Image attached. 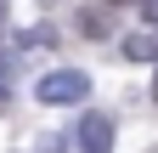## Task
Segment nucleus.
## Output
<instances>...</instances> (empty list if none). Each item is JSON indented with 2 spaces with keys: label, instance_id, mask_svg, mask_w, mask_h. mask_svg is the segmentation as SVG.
Wrapping results in <instances>:
<instances>
[{
  "label": "nucleus",
  "instance_id": "1",
  "mask_svg": "<svg viewBox=\"0 0 158 153\" xmlns=\"http://www.w3.org/2000/svg\"><path fill=\"white\" fill-rule=\"evenodd\" d=\"M34 97L45 102V108H56V102H85V97H90V74H79V68H56V74H45V80L34 85Z\"/></svg>",
  "mask_w": 158,
  "mask_h": 153
},
{
  "label": "nucleus",
  "instance_id": "2",
  "mask_svg": "<svg viewBox=\"0 0 158 153\" xmlns=\"http://www.w3.org/2000/svg\"><path fill=\"white\" fill-rule=\"evenodd\" d=\"M79 147L85 153H113V119L107 113H85L79 119Z\"/></svg>",
  "mask_w": 158,
  "mask_h": 153
},
{
  "label": "nucleus",
  "instance_id": "3",
  "mask_svg": "<svg viewBox=\"0 0 158 153\" xmlns=\"http://www.w3.org/2000/svg\"><path fill=\"white\" fill-rule=\"evenodd\" d=\"M124 57H130V63H152V57H158V40H152V34H130V40H124Z\"/></svg>",
  "mask_w": 158,
  "mask_h": 153
},
{
  "label": "nucleus",
  "instance_id": "4",
  "mask_svg": "<svg viewBox=\"0 0 158 153\" xmlns=\"http://www.w3.org/2000/svg\"><path fill=\"white\" fill-rule=\"evenodd\" d=\"M79 28H85L90 40H107V17H102V11H85V17H79Z\"/></svg>",
  "mask_w": 158,
  "mask_h": 153
},
{
  "label": "nucleus",
  "instance_id": "5",
  "mask_svg": "<svg viewBox=\"0 0 158 153\" xmlns=\"http://www.w3.org/2000/svg\"><path fill=\"white\" fill-rule=\"evenodd\" d=\"M141 11H147V23L158 28V0H147V6H141Z\"/></svg>",
  "mask_w": 158,
  "mask_h": 153
},
{
  "label": "nucleus",
  "instance_id": "6",
  "mask_svg": "<svg viewBox=\"0 0 158 153\" xmlns=\"http://www.w3.org/2000/svg\"><path fill=\"white\" fill-rule=\"evenodd\" d=\"M6 102H11V85H6V80H0V108H6Z\"/></svg>",
  "mask_w": 158,
  "mask_h": 153
},
{
  "label": "nucleus",
  "instance_id": "7",
  "mask_svg": "<svg viewBox=\"0 0 158 153\" xmlns=\"http://www.w3.org/2000/svg\"><path fill=\"white\" fill-rule=\"evenodd\" d=\"M152 102H158V80H152Z\"/></svg>",
  "mask_w": 158,
  "mask_h": 153
},
{
  "label": "nucleus",
  "instance_id": "8",
  "mask_svg": "<svg viewBox=\"0 0 158 153\" xmlns=\"http://www.w3.org/2000/svg\"><path fill=\"white\" fill-rule=\"evenodd\" d=\"M107 6H124V0H107Z\"/></svg>",
  "mask_w": 158,
  "mask_h": 153
}]
</instances>
